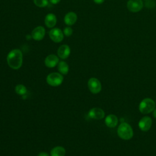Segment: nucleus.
I'll list each match as a JSON object with an SVG mask.
<instances>
[{
  "label": "nucleus",
  "mask_w": 156,
  "mask_h": 156,
  "mask_svg": "<svg viewBox=\"0 0 156 156\" xmlns=\"http://www.w3.org/2000/svg\"><path fill=\"white\" fill-rule=\"evenodd\" d=\"M7 62L9 67L13 69H18L23 64V53L18 49L10 51L7 56Z\"/></svg>",
  "instance_id": "nucleus-1"
},
{
  "label": "nucleus",
  "mask_w": 156,
  "mask_h": 156,
  "mask_svg": "<svg viewBox=\"0 0 156 156\" xmlns=\"http://www.w3.org/2000/svg\"><path fill=\"white\" fill-rule=\"evenodd\" d=\"M117 133L119 137L124 140H129L133 136L132 127L127 122H122L119 125L117 129Z\"/></svg>",
  "instance_id": "nucleus-2"
},
{
  "label": "nucleus",
  "mask_w": 156,
  "mask_h": 156,
  "mask_svg": "<svg viewBox=\"0 0 156 156\" xmlns=\"http://www.w3.org/2000/svg\"><path fill=\"white\" fill-rule=\"evenodd\" d=\"M155 108V102L151 98L143 99L139 104V110L143 114H148Z\"/></svg>",
  "instance_id": "nucleus-3"
},
{
  "label": "nucleus",
  "mask_w": 156,
  "mask_h": 156,
  "mask_svg": "<svg viewBox=\"0 0 156 156\" xmlns=\"http://www.w3.org/2000/svg\"><path fill=\"white\" fill-rule=\"evenodd\" d=\"M63 80V77L60 73H51L46 77L47 83L52 87H57L62 84Z\"/></svg>",
  "instance_id": "nucleus-4"
},
{
  "label": "nucleus",
  "mask_w": 156,
  "mask_h": 156,
  "mask_svg": "<svg viewBox=\"0 0 156 156\" xmlns=\"http://www.w3.org/2000/svg\"><path fill=\"white\" fill-rule=\"evenodd\" d=\"M49 36L51 40L55 43L61 42L64 38L63 32L57 27L52 28L49 32Z\"/></svg>",
  "instance_id": "nucleus-5"
},
{
  "label": "nucleus",
  "mask_w": 156,
  "mask_h": 156,
  "mask_svg": "<svg viewBox=\"0 0 156 156\" xmlns=\"http://www.w3.org/2000/svg\"><path fill=\"white\" fill-rule=\"evenodd\" d=\"M88 87L90 91L93 94L99 93L102 88L101 82L95 77H91L88 80Z\"/></svg>",
  "instance_id": "nucleus-6"
},
{
  "label": "nucleus",
  "mask_w": 156,
  "mask_h": 156,
  "mask_svg": "<svg viewBox=\"0 0 156 156\" xmlns=\"http://www.w3.org/2000/svg\"><path fill=\"white\" fill-rule=\"evenodd\" d=\"M127 7L130 12H138L143 7L142 0H129L127 2Z\"/></svg>",
  "instance_id": "nucleus-7"
},
{
  "label": "nucleus",
  "mask_w": 156,
  "mask_h": 156,
  "mask_svg": "<svg viewBox=\"0 0 156 156\" xmlns=\"http://www.w3.org/2000/svg\"><path fill=\"white\" fill-rule=\"evenodd\" d=\"M45 33V29L41 26H38L32 30L31 37L35 41H41L44 37Z\"/></svg>",
  "instance_id": "nucleus-8"
},
{
  "label": "nucleus",
  "mask_w": 156,
  "mask_h": 156,
  "mask_svg": "<svg viewBox=\"0 0 156 156\" xmlns=\"http://www.w3.org/2000/svg\"><path fill=\"white\" fill-rule=\"evenodd\" d=\"M152 119L149 116H145L141 118L139 121L138 127L141 130L146 132L151 129L152 126Z\"/></svg>",
  "instance_id": "nucleus-9"
},
{
  "label": "nucleus",
  "mask_w": 156,
  "mask_h": 156,
  "mask_svg": "<svg viewBox=\"0 0 156 156\" xmlns=\"http://www.w3.org/2000/svg\"><path fill=\"white\" fill-rule=\"evenodd\" d=\"M88 115L90 118L99 120V119H102L104 118L105 112L101 108L94 107L89 110Z\"/></svg>",
  "instance_id": "nucleus-10"
},
{
  "label": "nucleus",
  "mask_w": 156,
  "mask_h": 156,
  "mask_svg": "<svg viewBox=\"0 0 156 156\" xmlns=\"http://www.w3.org/2000/svg\"><path fill=\"white\" fill-rule=\"evenodd\" d=\"M59 62L58 57L55 54H49L44 59V65L48 68H54Z\"/></svg>",
  "instance_id": "nucleus-11"
},
{
  "label": "nucleus",
  "mask_w": 156,
  "mask_h": 156,
  "mask_svg": "<svg viewBox=\"0 0 156 156\" xmlns=\"http://www.w3.org/2000/svg\"><path fill=\"white\" fill-rule=\"evenodd\" d=\"M71 53V49L67 44L61 45L57 50V55L62 59L67 58Z\"/></svg>",
  "instance_id": "nucleus-12"
},
{
  "label": "nucleus",
  "mask_w": 156,
  "mask_h": 156,
  "mask_svg": "<svg viewBox=\"0 0 156 156\" xmlns=\"http://www.w3.org/2000/svg\"><path fill=\"white\" fill-rule=\"evenodd\" d=\"M77 20V16L76 13L73 12H69L67 13L64 16V23L68 26H73L76 23Z\"/></svg>",
  "instance_id": "nucleus-13"
},
{
  "label": "nucleus",
  "mask_w": 156,
  "mask_h": 156,
  "mask_svg": "<svg viewBox=\"0 0 156 156\" xmlns=\"http://www.w3.org/2000/svg\"><path fill=\"white\" fill-rule=\"evenodd\" d=\"M118 122V119L115 115L109 114L105 118V124L110 128L115 127L117 126Z\"/></svg>",
  "instance_id": "nucleus-14"
},
{
  "label": "nucleus",
  "mask_w": 156,
  "mask_h": 156,
  "mask_svg": "<svg viewBox=\"0 0 156 156\" xmlns=\"http://www.w3.org/2000/svg\"><path fill=\"white\" fill-rule=\"evenodd\" d=\"M56 23L57 18L54 13H49L46 15L44 18V24L48 28H53Z\"/></svg>",
  "instance_id": "nucleus-15"
},
{
  "label": "nucleus",
  "mask_w": 156,
  "mask_h": 156,
  "mask_svg": "<svg viewBox=\"0 0 156 156\" xmlns=\"http://www.w3.org/2000/svg\"><path fill=\"white\" fill-rule=\"evenodd\" d=\"M66 151L62 146H56L52 148L50 152L51 156H65Z\"/></svg>",
  "instance_id": "nucleus-16"
},
{
  "label": "nucleus",
  "mask_w": 156,
  "mask_h": 156,
  "mask_svg": "<svg viewBox=\"0 0 156 156\" xmlns=\"http://www.w3.org/2000/svg\"><path fill=\"white\" fill-rule=\"evenodd\" d=\"M57 68L59 73L63 75L67 74L69 71V66L67 63L64 61H60L58 62Z\"/></svg>",
  "instance_id": "nucleus-17"
},
{
  "label": "nucleus",
  "mask_w": 156,
  "mask_h": 156,
  "mask_svg": "<svg viewBox=\"0 0 156 156\" xmlns=\"http://www.w3.org/2000/svg\"><path fill=\"white\" fill-rule=\"evenodd\" d=\"M15 92L16 94H18V95H21V96L25 95L27 93V88L23 84L17 85L15 87Z\"/></svg>",
  "instance_id": "nucleus-18"
},
{
  "label": "nucleus",
  "mask_w": 156,
  "mask_h": 156,
  "mask_svg": "<svg viewBox=\"0 0 156 156\" xmlns=\"http://www.w3.org/2000/svg\"><path fill=\"white\" fill-rule=\"evenodd\" d=\"M49 0H34V4L38 7H45L48 4Z\"/></svg>",
  "instance_id": "nucleus-19"
},
{
  "label": "nucleus",
  "mask_w": 156,
  "mask_h": 156,
  "mask_svg": "<svg viewBox=\"0 0 156 156\" xmlns=\"http://www.w3.org/2000/svg\"><path fill=\"white\" fill-rule=\"evenodd\" d=\"M63 34L66 37H70L73 34V29L70 26H66L63 29Z\"/></svg>",
  "instance_id": "nucleus-20"
},
{
  "label": "nucleus",
  "mask_w": 156,
  "mask_h": 156,
  "mask_svg": "<svg viewBox=\"0 0 156 156\" xmlns=\"http://www.w3.org/2000/svg\"><path fill=\"white\" fill-rule=\"evenodd\" d=\"M49 2L52 4H57L60 2L61 0H49Z\"/></svg>",
  "instance_id": "nucleus-21"
},
{
  "label": "nucleus",
  "mask_w": 156,
  "mask_h": 156,
  "mask_svg": "<svg viewBox=\"0 0 156 156\" xmlns=\"http://www.w3.org/2000/svg\"><path fill=\"white\" fill-rule=\"evenodd\" d=\"M94 1V3L97 4H102L105 0H93Z\"/></svg>",
  "instance_id": "nucleus-22"
},
{
  "label": "nucleus",
  "mask_w": 156,
  "mask_h": 156,
  "mask_svg": "<svg viewBox=\"0 0 156 156\" xmlns=\"http://www.w3.org/2000/svg\"><path fill=\"white\" fill-rule=\"evenodd\" d=\"M38 156H49V155L46 153V152H40L38 155Z\"/></svg>",
  "instance_id": "nucleus-23"
},
{
  "label": "nucleus",
  "mask_w": 156,
  "mask_h": 156,
  "mask_svg": "<svg viewBox=\"0 0 156 156\" xmlns=\"http://www.w3.org/2000/svg\"><path fill=\"white\" fill-rule=\"evenodd\" d=\"M153 116L155 118H156V108H155L154 110H153Z\"/></svg>",
  "instance_id": "nucleus-24"
},
{
  "label": "nucleus",
  "mask_w": 156,
  "mask_h": 156,
  "mask_svg": "<svg viewBox=\"0 0 156 156\" xmlns=\"http://www.w3.org/2000/svg\"><path fill=\"white\" fill-rule=\"evenodd\" d=\"M145 1H147V0H145Z\"/></svg>",
  "instance_id": "nucleus-25"
}]
</instances>
